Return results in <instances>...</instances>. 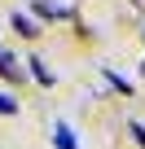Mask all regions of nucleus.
I'll use <instances>...</instances> for the list:
<instances>
[{
  "mask_svg": "<svg viewBox=\"0 0 145 149\" xmlns=\"http://www.w3.org/2000/svg\"><path fill=\"white\" fill-rule=\"evenodd\" d=\"M0 74H5V79H18V61H13V53H0Z\"/></svg>",
  "mask_w": 145,
  "mask_h": 149,
  "instance_id": "obj_1",
  "label": "nucleus"
},
{
  "mask_svg": "<svg viewBox=\"0 0 145 149\" xmlns=\"http://www.w3.org/2000/svg\"><path fill=\"white\" fill-rule=\"evenodd\" d=\"M53 136H57V149H79V145H75V136H70V127H66V123H57V132H53Z\"/></svg>",
  "mask_w": 145,
  "mask_h": 149,
  "instance_id": "obj_2",
  "label": "nucleus"
},
{
  "mask_svg": "<svg viewBox=\"0 0 145 149\" xmlns=\"http://www.w3.org/2000/svg\"><path fill=\"white\" fill-rule=\"evenodd\" d=\"M31 66H35V70H31V74H35V79H40V84H53V70H44V61H40V57H35V61H31Z\"/></svg>",
  "mask_w": 145,
  "mask_h": 149,
  "instance_id": "obj_3",
  "label": "nucleus"
},
{
  "mask_svg": "<svg viewBox=\"0 0 145 149\" xmlns=\"http://www.w3.org/2000/svg\"><path fill=\"white\" fill-rule=\"evenodd\" d=\"M13 26H18L22 35H35V26H31V18H27V13H18V18H13Z\"/></svg>",
  "mask_w": 145,
  "mask_h": 149,
  "instance_id": "obj_4",
  "label": "nucleus"
},
{
  "mask_svg": "<svg viewBox=\"0 0 145 149\" xmlns=\"http://www.w3.org/2000/svg\"><path fill=\"white\" fill-rule=\"evenodd\" d=\"M132 136H136V145H145V123H132Z\"/></svg>",
  "mask_w": 145,
  "mask_h": 149,
  "instance_id": "obj_5",
  "label": "nucleus"
},
{
  "mask_svg": "<svg viewBox=\"0 0 145 149\" xmlns=\"http://www.w3.org/2000/svg\"><path fill=\"white\" fill-rule=\"evenodd\" d=\"M0 110H9V114H13V110H18V101H13V97H0Z\"/></svg>",
  "mask_w": 145,
  "mask_h": 149,
  "instance_id": "obj_6",
  "label": "nucleus"
}]
</instances>
